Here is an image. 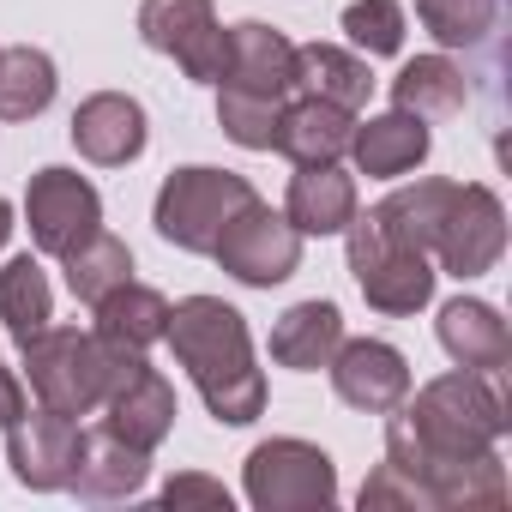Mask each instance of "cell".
<instances>
[{"instance_id": "obj_1", "label": "cell", "mask_w": 512, "mask_h": 512, "mask_svg": "<svg viewBox=\"0 0 512 512\" xmlns=\"http://www.w3.org/2000/svg\"><path fill=\"white\" fill-rule=\"evenodd\" d=\"M169 350L175 362L193 374L205 410L223 428H247L266 410V374L253 368V338L247 320L223 302V296H187L169 308Z\"/></svg>"}, {"instance_id": "obj_2", "label": "cell", "mask_w": 512, "mask_h": 512, "mask_svg": "<svg viewBox=\"0 0 512 512\" xmlns=\"http://www.w3.org/2000/svg\"><path fill=\"white\" fill-rule=\"evenodd\" d=\"M217 127L241 151H272L278 115L296 97V43L260 19L229 25V61L217 79Z\"/></svg>"}, {"instance_id": "obj_3", "label": "cell", "mask_w": 512, "mask_h": 512, "mask_svg": "<svg viewBox=\"0 0 512 512\" xmlns=\"http://www.w3.org/2000/svg\"><path fill=\"white\" fill-rule=\"evenodd\" d=\"M25 350V374H31V392L37 404L61 410V416H91L115 380V350L97 338V332H79V326H43Z\"/></svg>"}, {"instance_id": "obj_4", "label": "cell", "mask_w": 512, "mask_h": 512, "mask_svg": "<svg viewBox=\"0 0 512 512\" xmlns=\"http://www.w3.org/2000/svg\"><path fill=\"white\" fill-rule=\"evenodd\" d=\"M344 235H350V272H356V284H362V296H368L374 314L404 320V314H422L434 302V278L440 272L428 266V253L410 247V241H398L374 211L368 217L356 211L344 223Z\"/></svg>"}, {"instance_id": "obj_5", "label": "cell", "mask_w": 512, "mask_h": 512, "mask_svg": "<svg viewBox=\"0 0 512 512\" xmlns=\"http://www.w3.org/2000/svg\"><path fill=\"white\" fill-rule=\"evenodd\" d=\"M253 199H260V193H253L247 175L211 169V163H187V169H175V175L157 187L151 223H157V235L175 241L181 253H211L217 235H223V223H229L241 205H253Z\"/></svg>"}, {"instance_id": "obj_6", "label": "cell", "mask_w": 512, "mask_h": 512, "mask_svg": "<svg viewBox=\"0 0 512 512\" xmlns=\"http://www.w3.org/2000/svg\"><path fill=\"white\" fill-rule=\"evenodd\" d=\"M211 260H217L235 284H247V290H272V284H284V278L302 266V235L290 229L284 211H272L266 199H253V205H241V211L223 223Z\"/></svg>"}, {"instance_id": "obj_7", "label": "cell", "mask_w": 512, "mask_h": 512, "mask_svg": "<svg viewBox=\"0 0 512 512\" xmlns=\"http://www.w3.org/2000/svg\"><path fill=\"white\" fill-rule=\"evenodd\" d=\"M247 500L260 512H314L338 500V470L308 440H266L247 452Z\"/></svg>"}, {"instance_id": "obj_8", "label": "cell", "mask_w": 512, "mask_h": 512, "mask_svg": "<svg viewBox=\"0 0 512 512\" xmlns=\"http://www.w3.org/2000/svg\"><path fill=\"white\" fill-rule=\"evenodd\" d=\"M428 253H440V266H446L452 278H482V272H494L500 253H506V205L494 199V187H482V181H452Z\"/></svg>"}, {"instance_id": "obj_9", "label": "cell", "mask_w": 512, "mask_h": 512, "mask_svg": "<svg viewBox=\"0 0 512 512\" xmlns=\"http://www.w3.org/2000/svg\"><path fill=\"white\" fill-rule=\"evenodd\" d=\"M139 37L145 49L169 55L193 85H217L229 61V31L217 25L211 0H145L139 7Z\"/></svg>"}, {"instance_id": "obj_10", "label": "cell", "mask_w": 512, "mask_h": 512, "mask_svg": "<svg viewBox=\"0 0 512 512\" xmlns=\"http://www.w3.org/2000/svg\"><path fill=\"white\" fill-rule=\"evenodd\" d=\"M25 223H31L37 253L67 260L85 235L103 229V199L79 169H37L31 187H25Z\"/></svg>"}, {"instance_id": "obj_11", "label": "cell", "mask_w": 512, "mask_h": 512, "mask_svg": "<svg viewBox=\"0 0 512 512\" xmlns=\"http://www.w3.org/2000/svg\"><path fill=\"white\" fill-rule=\"evenodd\" d=\"M103 428L109 434H121V440H133V446H163L169 440V428H175V386L145 362V356H127V350H115V380H109V392H103Z\"/></svg>"}, {"instance_id": "obj_12", "label": "cell", "mask_w": 512, "mask_h": 512, "mask_svg": "<svg viewBox=\"0 0 512 512\" xmlns=\"http://www.w3.org/2000/svg\"><path fill=\"white\" fill-rule=\"evenodd\" d=\"M79 416H61V410H25L13 428H7V464L25 488L49 494V488H67L73 482V464H79Z\"/></svg>"}, {"instance_id": "obj_13", "label": "cell", "mask_w": 512, "mask_h": 512, "mask_svg": "<svg viewBox=\"0 0 512 512\" xmlns=\"http://www.w3.org/2000/svg\"><path fill=\"white\" fill-rule=\"evenodd\" d=\"M326 368H332V392L362 416H386L410 398V362H404V350H392L380 338H344Z\"/></svg>"}, {"instance_id": "obj_14", "label": "cell", "mask_w": 512, "mask_h": 512, "mask_svg": "<svg viewBox=\"0 0 512 512\" xmlns=\"http://www.w3.org/2000/svg\"><path fill=\"white\" fill-rule=\"evenodd\" d=\"M145 139H151L145 109H139V97H127V91H97V97H85V103L73 109V145H79V157H91L97 169L133 163V157L145 151Z\"/></svg>"}, {"instance_id": "obj_15", "label": "cell", "mask_w": 512, "mask_h": 512, "mask_svg": "<svg viewBox=\"0 0 512 512\" xmlns=\"http://www.w3.org/2000/svg\"><path fill=\"white\" fill-rule=\"evenodd\" d=\"M428 145H434V133H428V121H416L410 109L368 115V121H356V133H350V157H356V169L374 175V181L410 175V169L428 157Z\"/></svg>"}, {"instance_id": "obj_16", "label": "cell", "mask_w": 512, "mask_h": 512, "mask_svg": "<svg viewBox=\"0 0 512 512\" xmlns=\"http://www.w3.org/2000/svg\"><path fill=\"white\" fill-rule=\"evenodd\" d=\"M145 476H151V452L121 440V434H109V428H97V434H85L67 488L79 500H127V494L145 488Z\"/></svg>"}, {"instance_id": "obj_17", "label": "cell", "mask_w": 512, "mask_h": 512, "mask_svg": "<svg viewBox=\"0 0 512 512\" xmlns=\"http://www.w3.org/2000/svg\"><path fill=\"white\" fill-rule=\"evenodd\" d=\"M350 133H356V115H350V109L320 103V97H296V103H284V115H278L272 151H284L296 169H302V163H338V157L350 151Z\"/></svg>"}, {"instance_id": "obj_18", "label": "cell", "mask_w": 512, "mask_h": 512, "mask_svg": "<svg viewBox=\"0 0 512 512\" xmlns=\"http://www.w3.org/2000/svg\"><path fill=\"white\" fill-rule=\"evenodd\" d=\"M284 217L296 235H344V223L356 217V181L338 163H302L290 175Z\"/></svg>"}, {"instance_id": "obj_19", "label": "cell", "mask_w": 512, "mask_h": 512, "mask_svg": "<svg viewBox=\"0 0 512 512\" xmlns=\"http://www.w3.org/2000/svg\"><path fill=\"white\" fill-rule=\"evenodd\" d=\"M91 314H97L91 332H97L109 350H127V356H145V350L169 332V296H157L151 284H133V278H127L121 290H109Z\"/></svg>"}, {"instance_id": "obj_20", "label": "cell", "mask_w": 512, "mask_h": 512, "mask_svg": "<svg viewBox=\"0 0 512 512\" xmlns=\"http://www.w3.org/2000/svg\"><path fill=\"white\" fill-rule=\"evenodd\" d=\"M296 91L302 97H320V103H338V109H368L374 97V73L362 55L338 49V43H302L296 49Z\"/></svg>"}, {"instance_id": "obj_21", "label": "cell", "mask_w": 512, "mask_h": 512, "mask_svg": "<svg viewBox=\"0 0 512 512\" xmlns=\"http://www.w3.org/2000/svg\"><path fill=\"white\" fill-rule=\"evenodd\" d=\"M440 344H446V356L458 368H506L512 362L506 320L488 302H470V296H458V302L440 308Z\"/></svg>"}, {"instance_id": "obj_22", "label": "cell", "mask_w": 512, "mask_h": 512, "mask_svg": "<svg viewBox=\"0 0 512 512\" xmlns=\"http://www.w3.org/2000/svg\"><path fill=\"white\" fill-rule=\"evenodd\" d=\"M470 103V79L458 61L446 55H416L404 61V73L392 79V109H410L416 121H446V115H464Z\"/></svg>"}, {"instance_id": "obj_23", "label": "cell", "mask_w": 512, "mask_h": 512, "mask_svg": "<svg viewBox=\"0 0 512 512\" xmlns=\"http://www.w3.org/2000/svg\"><path fill=\"white\" fill-rule=\"evenodd\" d=\"M338 344H344V314H338L332 302H296V308L272 326V362H278V368H296V374L326 368Z\"/></svg>"}, {"instance_id": "obj_24", "label": "cell", "mask_w": 512, "mask_h": 512, "mask_svg": "<svg viewBox=\"0 0 512 512\" xmlns=\"http://www.w3.org/2000/svg\"><path fill=\"white\" fill-rule=\"evenodd\" d=\"M49 320H55V290H49V278L31 253H19L0 272V326H7L13 344H31Z\"/></svg>"}, {"instance_id": "obj_25", "label": "cell", "mask_w": 512, "mask_h": 512, "mask_svg": "<svg viewBox=\"0 0 512 512\" xmlns=\"http://www.w3.org/2000/svg\"><path fill=\"white\" fill-rule=\"evenodd\" d=\"M67 290L85 302V308H97L109 290H121L127 278H133V253H127V241L121 235H109V229H97V235H85L73 253H67Z\"/></svg>"}, {"instance_id": "obj_26", "label": "cell", "mask_w": 512, "mask_h": 512, "mask_svg": "<svg viewBox=\"0 0 512 512\" xmlns=\"http://www.w3.org/2000/svg\"><path fill=\"white\" fill-rule=\"evenodd\" d=\"M55 103V61L31 43L0 49V121H31Z\"/></svg>"}, {"instance_id": "obj_27", "label": "cell", "mask_w": 512, "mask_h": 512, "mask_svg": "<svg viewBox=\"0 0 512 512\" xmlns=\"http://www.w3.org/2000/svg\"><path fill=\"white\" fill-rule=\"evenodd\" d=\"M416 19L434 43L446 49H476L494 19H500V0H416Z\"/></svg>"}, {"instance_id": "obj_28", "label": "cell", "mask_w": 512, "mask_h": 512, "mask_svg": "<svg viewBox=\"0 0 512 512\" xmlns=\"http://www.w3.org/2000/svg\"><path fill=\"white\" fill-rule=\"evenodd\" d=\"M344 31L362 55H398L404 49V7L398 0H350Z\"/></svg>"}, {"instance_id": "obj_29", "label": "cell", "mask_w": 512, "mask_h": 512, "mask_svg": "<svg viewBox=\"0 0 512 512\" xmlns=\"http://www.w3.org/2000/svg\"><path fill=\"white\" fill-rule=\"evenodd\" d=\"M163 506H211V512H229V488L211 482V476H175L163 488Z\"/></svg>"}, {"instance_id": "obj_30", "label": "cell", "mask_w": 512, "mask_h": 512, "mask_svg": "<svg viewBox=\"0 0 512 512\" xmlns=\"http://www.w3.org/2000/svg\"><path fill=\"white\" fill-rule=\"evenodd\" d=\"M25 410H31V404H25V380H19L13 368H0V428H13Z\"/></svg>"}, {"instance_id": "obj_31", "label": "cell", "mask_w": 512, "mask_h": 512, "mask_svg": "<svg viewBox=\"0 0 512 512\" xmlns=\"http://www.w3.org/2000/svg\"><path fill=\"white\" fill-rule=\"evenodd\" d=\"M7 235H13V205L0 199V247H7Z\"/></svg>"}]
</instances>
